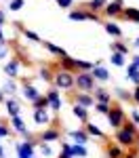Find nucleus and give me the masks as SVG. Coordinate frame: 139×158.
Wrapping results in <instances>:
<instances>
[{
    "label": "nucleus",
    "mask_w": 139,
    "mask_h": 158,
    "mask_svg": "<svg viewBox=\"0 0 139 158\" xmlns=\"http://www.w3.org/2000/svg\"><path fill=\"white\" fill-rule=\"evenodd\" d=\"M11 129L15 131V133H19L23 139H34L32 133L27 131V127H25V122H23L21 116H13V118H11Z\"/></svg>",
    "instance_id": "6e6552de"
},
{
    "label": "nucleus",
    "mask_w": 139,
    "mask_h": 158,
    "mask_svg": "<svg viewBox=\"0 0 139 158\" xmlns=\"http://www.w3.org/2000/svg\"><path fill=\"white\" fill-rule=\"evenodd\" d=\"M84 131H87L91 137H99V139H105V133L101 131L97 124H93V122H84Z\"/></svg>",
    "instance_id": "393cba45"
},
{
    "label": "nucleus",
    "mask_w": 139,
    "mask_h": 158,
    "mask_svg": "<svg viewBox=\"0 0 139 158\" xmlns=\"http://www.w3.org/2000/svg\"><path fill=\"white\" fill-rule=\"evenodd\" d=\"M110 49H112V53H122V55H129V44H125L122 40H114L112 44H110Z\"/></svg>",
    "instance_id": "72a5a7b5"
},
{
    "label": "nucleus",
    "mask_w": 139,
    "mask_h": 158,
    "mask_svg": "<svg viewBox=\"0 0 139 158\" xmlns=\"http://www.w3.org/2000/svg\"><path fill=\"white\" fill-rule=\"evenodd\" d=\"M0 42H9L6 36H4V30H2V25H0Z\"/></svg>",
    "instance_id": "8fccbe9b"
},
{
    "label": "nucleus",
    "mask_w": 139,
    "mask_h": 158,
    "mask_svg": "<svg viewBox=\"0 0 139 158\" xmlns=\"http://www.w3.org/2000/svg\"><path fill=\"white\" fill-rule=\"evenodd\" d=\"M23 6H25V0H11V2H9V11H13V13L21 11Z\"/></svg>",
    "instance_id": "58836bf2"
},
{
    "label": "nucleus",
    "mask_w": 139,
    "mask_h": 158,
    "mask_svg": "<svg viewBox=\"0 0 139 158\" xmlns=\"http://www.w3.org/2000/svg\"><path fill=\"white\" fill-rule=\"evenodd\" d=\"M95 63H91L87 59H76V72H93Z\"/></svg>",
    "instance_id": "473e14b6"
},
{
    "label": "nucleus",
    "mask_w": 139,
    "mask_h": 158,
    "mask_svg": "<svg viewBox=\"0 0 139 158\" xmlns=\"http://www.w3.org/2000/svg\"><path fill=\"white\" fill-rule=\"evenodd\" d=\"M122 11H125V0H112L103 9V15L108 19H114V17H122Z\"/></svg>",
    "instance_id": "0eeeda50"
},
{
    "label": "nucleus",
    "mask_w": 139,
    "mask_h": 158,
    "mask_svg": "<svg viewBox=\"0 0 139 158\" xmlns=\"http://www.w3.org/2000/svg\"><path fill=\"white\" fill-rule=\"evenodd\" d=\"M125 158H139V152L133 148V150H126V154H125Z\"/></svg>",
    "instance_id": "a18cd8bd"
},
{
    "label": "nucleus",
    "mask_w": 139,
    "mask_h": 158,
    "mask_svg": "<svg viewBox=\"0 0 139 158\" xmlns=\"http://www.w3.org/2000/svg\"><path fill=\"white\" fill-rule=\"evenodd\" d=\"M19 82H21V85H32V78H21Z\"/></svg>",
    "instance_id": "3c124183"
},
{
    "label": "nucleus",
    "mask_w": 139,
    "mask_h": 158,
    "mask_svg": "<svg viewBox=\"0 0 139 158\" xmlns=\"http://www.w3.org/2000/svg\"><path fill=\"white\" fill-rule=\"evenodd\" d=\"M19 68H21V61L17 59V57H11V59L4 63V74L15 80V78L19 76Z\"/></svg>",
    "instance_id": "9b49d317"
},
{
    "label": "nucleus",
    "mask_w": 139,
    "mask_h": 158,
    "mask_svg": "<svg viewBox=\"0 0 139 158\" xmlns=\"http://www.w3.org/2000/svg\"><path fill=\"white\" fill-rule=\"evenodd\" d=\"M47 99H49V110L53 112H61V106H63V99H61V93H59V89H55V86H51L49 91L44 93Z\"/></svg>",
    "instance_id": "423d86ee"
},
{
    "label": "nucleus",
    "mask_w": 139,
    "mask_h": 158,
    "mask_svg": "<svg viewBox=\"0 0 139 158\" xmlns=\"http://www.w3.org/2000/svg\"><path fill=\"white\" fill-rule=\"evenodd\" d=\"M38 152H40L44 158H53V156H55L53 146H51V143H44V141H40V143H38Z\"/></svg>",
    "instance_id": "f704fd0d"
},
{
    "label": "nucleus",
    "mask_w": 139,
    "mask_h": 158,
    "mask_svg": "<svg viewBox=\"0 0 139 158\" xmlns=\"http://www.w3.org/2000/svg\"><path fill=\"white\" fill-rule=\"evenodd\" d=\"M70 135V139L74 141V143H80V146H87L88 139H91V135L84 131V129H72V131H67Z\"/></svg>",
    "instance_id": "f8f14e48"
},
{
    "label": "nucleus",
    "mask_w": 139,
    "mask_h": 158,
    "mask_svg": "<svg viewBox=\"0 0 139 158\" xmlns=\"http://www.w3.org/2000/svg\"><path fill=\"white\" fill-rule=\"evenodd\" d=\"M114 141L120 148H125V150H133V148H137V143H139V135L131 133V131H126L125 127H122V129L114 131Z\"/></svg>",
    "instance_id": "f03ea898"
},
{
    "label": "nucleus",
    "mask_w": 139,
    "mask_h": 158,
    "mask_svg": "<svg viewBox=\"0 0 139 158\" xmlns=\"http://www.w3.org/2000/svg\"><path fill=\"white\" fill-rule=\"evenodd\" d=\"M21 32H23V38H25V40H30V42H42L36 32H32V30H27V27H25V30H21Z\"/></svg>",
    "instance_id": "e433bc0d"
},
{
    "label": "nucleus",
    "mask_w": 139,
    "mask_h": 158,
    "mask_svg": "<svg viewBox=\"0 0 139 158\" xmlns=\"http://www.w3.org/2000/svg\"><path fill=\"white\" fill-rule=\"evenodd\" d=\"M21 95H23V99L27 101V103H34L42 93H40L34 85H21Z\"/></svg>",
    "instance_id": "ddd939ff"
},
{
    "label": "nucleus",
    "mask_w": 139,
    "mask_h": 158,
    "mask_svg": "<svg viewBox=\"0 0 139 158\" xmlns=\"http://www.w3.org/2000/svg\"><path fill=\"white\" fill-rule=\"evenodd\" d=\"M95 78L91 72H76V89L78 91H84V93H93L95 91Z\"/></svg>",
    "instance_id": "39448f33"
},
{
    "label": "nucleus",
    "mask_w": 139,
    "mask_h": 158,
    "mask_svg": "<svg viewBox=\"0 0 139 158\" xmlns=\"http://www.w3.org/2000/svg\"><path fill=\"white\" fill-rule=\"evenodd\" d=\"M17 91H19V85H17V80H13V78H9V80L2 85V93H4L6 97H13Z\"/></svg>",
    "instance_id": "b1692460"
},
{
    "label": "nucleus",
    "mask_w": 139,
    "mask_h": 158,
    "mask_svg": "<svg viewBox=\"0 0 139 158\" xmlns=\"http://www.w3.org/2000/svg\"><path fill=\"white\" fill-rule=\"evenodd\" d=\"M131 120L135 122V124H139V112H137V110H133V112H131Z\"/></svg>",
    "instance_id": "49530a36"
},
{
    "label": "nucleus",
    "mask_w": 139,
    "mask_h": 158,
    "mask_svg": "<svg viewBox=\"0 0 139 158\" xmlns=\"http://www.w3.org/2000/svg\"><path fill=\"white\" fill-rule=\"evenodd\" d=\"M116 97L120 99V101H133V91H126V89H120V86H116L112 91Z\"/></svg>",
    "instance_id": "c85d7f7f"
},
{
    "label": "nucleus",
    "mask_w": 139,
    "mask_h": 158,
    "mask_svg": "<svg viewBox=\"0 0 139 158\" xmlns=\"http://www.w3.org/2000/svg\"><path fill=\"white\" fill-rule=\"evenodd\" d=\"M87 17H88L87 9H72L70 11V19L72 21H87Z\"/></svg>",
    "instance_id": "cd10ccee"
},
{
    "label": "nucleus",
    "mask_w": 139,
    "mask_h": 158,
    "mask_svg": "<svg viewBox=\"0 0 139 158\" xmlns=\"http://www.w3.org/2000/svg\"><path fill=\"white\" fill-rule=\"evenodd\" d=\"M44 49L49 51L51 55H55V57H59V59H63V57H67V53H65V49H61V47H57V44H53V42H49V40H42L40 42Z\"/></svg>",
    "instance_id": "6ab92c4d"
},
{
    "label": "nucleus",
    "mask_w": 139,
    "mask_h": 158,
    "mask_svg": "<svg viewBox=\"0 0 139 158\" xmlns=\"http://www.w3.org/2000/svg\"><path fill=\"white\" fill-rule=\"evenodd\" d=\"M137 38H139V36H137Z\"/></svg>",
    "instance_id": "bf43d9fd"
},
{
    "label": "nucleus",
    "mask_w": 139,
    "mask_h": 158,
    "mask_svg": "<svg viewBox=\"0 0 139 158\" xmlns=\"http://www.w3.org/2000/svg\"><path fill=\"white\" fill-rule=\"evenodd\" d=\"M110 110H112V103H99V101L95 103V112H97V114L108 116V114H110Z\"/></svg>",
    "instance_id": "c9c22d12"
},
{
    "label": "nucleus",
    "mask_w": 139,
    "mask_h": 158,
    "mask_svg": "<svg viewBox=\"0 0 139 158\" xmlns=\"http://www.w3.org/2000/svg\"><path fill=\"white\" fill-rule=\"evenodd\" d=\"M93 97H95V101H99V103H112V93L108 89H103V86H95Z\"/></svg>",
    "instance_id": "2eb2a0df"
},
{
    "label": "nucleus",
    "mask_w": 139,
    "mask_h": 158,
    "mask_svg": "<svg viewBox=\"0 0 139 158\" xmlns=\"http://www.w3.org/2000/svg\"><path fill=\"white\" fill-rule=\"evenodd\" d=\"M72 114H74L76 118L80 122H88V110L82 108V106H78V103H74V108H72Z\"/></svg>",
    "instance_id": "bb28decb"
},
{
    "label": "nucleus",
    "mask_w": 139,
    "mask_h": 158,
    "mask_svg": "<svg viewBox=\"0 0 139 158\" xmlns=\"http://www.w3.org/2000/svg\"><path fill=\"white\" fill-rule=\"evenodd\" d=\"M38 143H40V141H36V139H23V141L15 143V152H17V158H34Z\"/></svg>",
    "instance_id": "20e7f679"
},
{
    "label": "nucleus",
    "mask_w": 139,
    "mask_h": 158,
    "mask_svg": "<svg viewBox=\"0 0 139 158\" xmlns=\"http://www.w3.org/2000/svg\"><path fill=\"white\" fill-rule=\"evenodd\" d=\"M0 158H4V148L0 146Z\"/></svg>",
    "instance_id": "6e6d98bb"
},
{
    "label": "nucleus",
    "mask_w": 139,
    "mask_h": 158,
    "mask_svg": "<svg viewBox=\"0 0 139 158\" xmlns=\"http://www.w3.org/2000/svg\"><path fill=\"white\" fill-rule=\"evenodd\" d=\"M38 141H44V143L61 141V131H59V129H55V127H49V129H44L42 133L38 135Z\"/></svg>",
    "instance_id": "1a4fd4ad"
},
{
    "label": "nucleus",
    "mask_w": 139,
    "mask_h": 158,
    "mask_svg": "<svg viewBox=\"0 0 139 158\" xmlns=\"http://www.w3.org/2000/svg\"><path fill=\"white\" fill-rule=\"evenodd\" d=\"M59 143H61L63 154H70V156H72V143H67V141H59Z\"/></svg>",
    "instance_id": "37998d69"
},
{
    "label": "nucleus",
    "mask_w": 139,
    "mask_h": 158,
    "mask_svg": "<svg viewBox=\"0 0 139 158\" xmlns=\"http://www.w3.org/2000/svg\"><path fill=\"white\" fill-rule=\"evenodd\" d=\"M32 108L34 110H40V108H49V99H47V95H40V97L32 103Z\"/></svg>",
    "instance_id": "4c0bfd02"
},
{
    "label": "nucleus",
    "mask_w": 139,
    "mask_h": 158,
    "mask_svg": "<svg viewBox=\"0 0 139 158\" xmlns=\"http://www.w3.org/2000/svg\"><path fill=\"white\" fill-rule=\"evenodd\" d=\"M57 158H74V156H70V154H63V152H59V156Z\"/></svg>",
    "instance_id": "5fc2aeb1"
},
{
    "label": "nucleus",
    "mask_w": 139,
    "mask_h": 158,
    "mask_svg": "<svg viewBox=\"0 0 139 158\" xmlns=\"http://www.w3.org/2000/svg\"><path fill=\"white\" fill-rule=\"evenodd\" d=\"M57 4L65 9V11H72V6H74V0H57Z\"/></svg>",
    "instance_id": "a19ab883"
},
{
    "label": "nucleus",
    "mask_w": 139,
    "mask_h": 158,
    "mask_svg": "<svg viewBox=\"0 0 139 158\" xmlns=\"http://www.w3.org/2000/svg\"><path fill=\"white\" fill-rule=\"evenodd\" d=\"M122 17L129 19V21H133V23H139V9H135V6H125Z\"/></svg>",
    "instance_id": "a878e982"
},
{
    "label": "nucleus",
    "mask_w": 139,
    "mask_h": 158,
    "mask_svg": "<svg viewBox=\"0 0 139 158\" xmlns=\"http://www.w3.org/2000/svg\"><path fill=\"white\" fill-rule=\"evenodd\" d=\"M11 55V49H9V42H0V61L6 59Z\"/></svg>",
    "instance_id": "ea45409f"
},
{
    "label": "nucleus",
    "mask_w": 139,
    "mask_h": 158,
    "mask_svg": "<svg viewBox=\"0 0 139 158\" xmlns=\"http://www.w3.org/2000/svg\"><path fill=\"white\" fill-rule=\"evenodd\" d=\"M133 47H135V49H139V38L135 40V42H133Z\"/></svg>",
    "instance_id": "4d7b16f0"
},
{
    "label": "nucleus",
    "mask_w": 139,
    "mask_h": 158,
    "mask_svg": "<svg viewBox=\"0 0 139 158\" xmlns=\"http://www.w3.org/2000/svg\"><path fill=\"white\" fill-rule=\"evenodd\" d=\"M103 30L110 34L112 38H122V27L118 23H114L112 19H108V21H103Z\"/></svg>",
    "instance_id": "aec40b11"
},
{
    "label": "nucleus",
    "mask_w": 139,
    "mask_h": 158,
    "mask_svg": "<svg viewBox=\"0 0 139 158\" xmlns=\"http://www.w3.org/2000/svg\"><path fill=\"white\" fill-rule=\"evenodd\" d=\"M4 101H6V95H4V93H2V89H0V103H4Z\"/></svg>",
    "instance_id": "864d4df0"
},
{
    "label": "nucleus",
    "mask_w": 139,
    "mask_h": 158,
    "mask_svg": "<svg viewBox=\"0 0 139 158\" xmlns=\"http://www.w3.org/2000/svg\"><path fill=\"white\" fill-rule=\"evenodd\" d=\"M110 61H112V65H116V68H126V55H122V53H112L110 55Z\"/></svg>",
    "instance_id": "7c9ffc66"
},
{
    "label": "nucleus",
    "mask_w": 139,
    "mask_h": 158,
    "mask_svg": "<svg viewBox=\"0 0 139 158\" xmlns=\"http://www.w3.org/2000/svg\"><path fill=\"white\" fill-rule=\"evenodd\" d=\"M126 122V112L122 106H118V103H112V110H110V114H108V124H110V129L114 131H118V129H122Z\"/></svg>",
    "instance_id": "7ed1b4c3"
},
{
    "label": "nucleus",
    "mask_w": 139,
    "mask_h": 158,
    "mask_svg": "<svg viewBox=\"0 0 139 158\" xmlns=\"http://www.w3.org/2000/svg\"><path fill=\"white\" fill-rule=\"evenodd\" d=\"M2 106L6 108V116H9V118L19 116V114H21V106H19V101H17L15 97H6V101H4Z\"/></svg>",
    "instance_id": "4468645a"
},
{
    "label": "nucleus",
    "mask_w": 139,
    "mask_h": 158,
    "mask_svg": "<svg viewBox=\"0 0 139 158\" xmlns=\"http://www.w3.org/2000/svg\"><path fill=\"white\" fill-rule=\"evenodd\" d=\"M32 116H34V122H36V124H51V114H49V108L34 110V112H32Z\"/></svg>",
    "instance_id": "dca6fc26"
},
{
    "label": "nucleus",
    "mask_w": 139,
    "mask_h": 158,
    "mask_svg": "<svg viewBox=\"0 0 139 158\" xmlns=\"http://www.w3.org/2000/svg\"><path fill=\"white\" fill-rule=\"evenodd\" d=\"M53 86L59 89V91H72V89L76 86V74L74 72H65V70H55Z\"/></svg>",
    "instance_id": "f257e3e1"
},
{
    "label": "nucleus",
    "mask_w": 139,
    "mask_h": 158,
    "mask_svg": "<svg viewBox=\"0 0 139 158\" xmlns=\"http://www.w3.org/2000/svg\"><path fill=\"white\" fill-rule=\"evenodd\" d=\"M36 76H38V80H42V82H51L53 85V76H55V72H51L49 68H40L36 72Z\"/></svg>",
    "instance_id": "c756f323"
},
{
    "label": "nucleus",
    "mask_w": 139,
    "mask_h": 158,
    "mask_svg": "<svg viewBox=\"0 0 139 158\" xmlns=\"http://www.w3.org/2000/svg\"><path fill=\"white\" fill-rule=\"evenodd\" d=\"M126 150L120 148L118 143H108L105 146V158H125Z\"/></svg>",
    "instance_id": "f3484780"
},
{
    "label": "nucleus",
    "mask_w": 139,
    "mask_h": 158,
    "mask_svg": "<svg viewBox=\"0 0 139 158\" xmlns=\"http://www.w3.org/2000/svg\"><path fill=\"white\" fill-rule=\"evenodd\" d=\"M108 6V0H88L87 4H82V9H87L91 13H103V9Z\"/></svg>",
    "instance_id": "a211bd4d"
},
{
    "label": "nucleus",
    "mask_w": 139,
    "mask_h": 158,
    "mask_svg": "<svg viewBox=\"0 0 139 158\" xmlns=\"http://www.w3.org/2000/svg\"><path fill=\"white\" fill-rule=\"evenodd\" d=\"M125 129H126V131H131V133H135V135H139V131H137V124H135L133 120H126V122H125Z\"/></svg>",
    "instance_id": "79ce46f5"
},
{
    "label": "nucleus",
    "mask_w": 139,
    "mask_h": 158,
    "mask_svg": "<svg viewBox=\"0 0 139 158\" xmlns=\"http://www.w3.org/2000/svg\"><path fill=\"white\" fill-rule=\"evenodd\" d=\"M133 101L139 106V86H135V89H133Z\"/></svg>",
    "instance_id": "de8ad7c7"
},
{
    "label": "nucleus",
    "mask_w": 139,
    "mask_h": 158,
    "mask_svg": "<svg viewBox=\"0 0 139 158\" xmlns=\"http://www.w3.org/2000/svg\"><path fill=\"white\" fill-rule=\"evenodd\" d=\"M74 103H78V106H82V108H95V97H93V93H84V91H78L74 95Z\"/></svg>",
    "instance_id": "9d476101"
},
{
    "label": "nucleus",
    "mask_w": 139,
    "mask_h": 158,
    "mask_svg": "<svg viewBox=\"0 0 139 158\" xmlns=\"http://www.w3.org/2000/svg\"><path fill=\"white\" fill-rule=\"evenodd\" d=\"M133 63H135V65L139 68V53H137V55H133Z\"/></svg>",
    "instance_id": "603ef678"
},
{
    "label": "nucleus",
    "mask_w": 139,
    "mask_h": 158,
    "mask_svg": "<svg viewBox=\"0 0 139 158\" xmlns=\"http://www.w3.org/2000/svg\"><path fill=\"white\" fill-rule=\"evenodd\" d=\"M91 74H93V78H95L97 82H108V80H110V72H108L103 65H95Z\"/></svg>",
    "instance_id": "4be33fe9"
},
{
    "label": "nucleus",
    "mask_w": 139,
    "mask_h": 158,
    "mask_svg": "<svg viewBox=\"0 0 139 158\" xmlns=\"http://www.w3.org/2000/svg\"><path fill=\"white\" fill-rule=\"evenodd\" d=\"M9 135H11V129H9L6 124L0 122V137H9Z\"/></svg>",
    "instance_id": "c03bdc74"
},
{
    "label": "nucleus",
    "mask_w": 139,
    "mask_h": 158,
    "mask_svg": "<svg viewBox=\"0 0 139 158\" xmlns=\"http://www.w3.org/2000/svg\"><path fill=\"white\" fill-rule=\"evenodd\" d=\"M59 70H65V72H74L76 74V57H63L59 59Z\"/></svg>",
    "instance_id": "5701e85b"
},
{
    "label": "nucleus",
    "mask_w": 139,
    "mask_h": 158,
    "mask_svg": "<svg viewBox=\"0 0 139 158\" xmlns=\"http://www.w3.org/2000/svg\"><path fill=\"white\" fill-rule=\"evenodd\" d=\"M0 139H2V137H0Z\"/></svg>",
    "instance_id": "13d9d810"
},
{
    "label": "nucleus",
    "mask_w": 139,
    "mask_h": 158,
    "mask_svg": "<svg viewBox=\"0 0 139 158\" xmlns=\"http://www.w3.org/2000/svg\"><path fill=\"white\" fill-rule=\"evenodd\" d=\"M125 76H126V80H129V82H133L135 86H139V68L133 63V61L126 65V74H125Z\"/></svg>",
    "instance_id": "412c9836"
},
{
    "label": "nucleus",
    "mask_w": 139,
    "mask_h": 158,
    "mask_svg": "<svg viewBox=\"0 0 139 158\" xmlns=\"http://www.w3.org/2000/svg\"><path fill=\"white\" fill-rule=\"evenodd\" d=\"M4 23H6V13L0 9V25H4Z\"/></svg>",
    "instance_id": "09e8293b"
},
{
    "label": "nucleus",
    "mask_w": 139,
    "mask_h": 158,
    "mask_svg": "<svg viewBox=\"0 0 139 158\" xmlns=\"http://www.w3.org/2000/svg\"><path fill=\"white\" fill-rule=\"evenodd\" d=\"M72 156H74V158H87V156H88L87 146H80V143H72Z\"/></svg>",
    "instance_id": "2f4dec72"
}]
</instances>
